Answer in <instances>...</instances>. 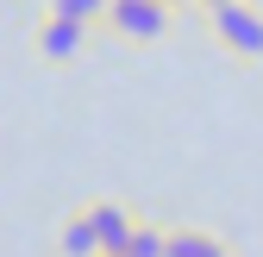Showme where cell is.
Listing matches in <instances>:
<instances>
[{
  "instance_id": "1",
  "label": "cell",
  "mask_w": 263,
  "mask_h": 257,
  "mask_svg": "<svg viewBox=\"0 0 263 257\" xmlns=\"http://www.w3.org/2000/svg\"><path fill=\"white\" fill-rule=\"evenodd\" d=\"M213 31L226 50L238 57H263V13L245 7V0H226V7H213Z\"/></svg>"
},
{
  "instance_id": "2",
  "label": "cell",
  "mask_w": 263,
  "mask_h": 257,
  "mask_svg": "<svg viewBox=\"0 0 263 257\" xmlns=\"http://www.w3.org/2000/svg\"><path fill=\"white\" fill-rule=\"evenodd\" d=\"M107 19H113L119 38L151 44V38H163V25H170V7H163V0H107Z\"/></svg>"
},
{
  "instance_id": "3",
  "label": "cell",
  "mask_w": 263,
  "mask_h": 257,
  "mask_svg": "<svg viewBox=\"0 0 263 257\" xmlns=\"http://www.w3.org/2000/svg\"><path fill=\"white\" fill-rule=\"evenodd\" d=\"M88 219H94V245H101V257L125 251V245H132V226H138V219H132L119 201H94V207H88Z\"/></svg>"
},
{
  "instance_id": "4",
  "label": "cell",
  "mask_w": 263,
  "mask_h": 257,
  "mask_svg": "<svg viewBox=\"0 0 263 257\" xmlns=\"http://www.w3.org/2000/svg\"><path fill=\"white\" fill-rule=\"evenodd\" d=\"M82 38H88V25L57 19V13H50V19L38 25V57H44V63H69V57L82 50Z\"/></svg>"
},
{
  "instance_id": "5",
  "label": "cell",
  "mask_w": 263,
  "mask_h": 257,
  "mask_svg": "<svg viewBox=\"0 0 263 257\" xmlns=\"http://www.w3.org/2000/svg\"><path fill=\"white\" fill-rule=\"evenodd\" d=\"M57 251H63V257H101V245H94V219H88V207L63 219V232H57Z\"/></svg>"
},
{
  "instance_id": "6",
  "label": "cell",
  "mask_w": 263,
  "mask_h": 257,
  "mask_svg": "<svg viewBox=\"0 0 263 257\" xmlns=\"http://www.w3.org/2000/svg\"><path fill=\"white\" fill-rule=\"evenodd\" d=\"M163 257H226V245L213 238V232H170V238H163Z\"/></svg>"
},
{
  "instance_id": "7",
  "label": "cell",
  "mask_w": 263,
  "mask_h": 257,
  "mask_svg": "<svg viewBox=\"0 0 263 257\" xmlns=\"http://www.w3.org/2000/svg\"><path fill=\"white\" fill-rule=\"evenodd\" d=\"M50 13L76 19V25H94V19H107V0H50Z\"/></svg>"
},
{
  "instance_id": "8",
  "label": "cell",
  "mask_w": 263,
  "mask_h": 257,
  "mask_svg": "<svg viewBox=\"0 0 263 257\" xmlns=\"http://www.w3.org/2000/svg\"><path fill=\"white\" fill-rule=\"evenodd\" d=\"M163 238H170V232H157V226H144V219H138V226H132L125 257H163Z\"/></svg>"
},
{
  "instance_id": "9",
  "label": "cell",
  "mask_w": 263,
  "mask_h": 257,
  "mask_svg": "<svg viewBox=\"0 0 263 257\" xmlns=\"http://www.w3.org/2000/svg\"><path fill=\"white\" fill-rule=\"evenodd\" d=\"M207 7H226V0H207Z\"/></svg>"
},
{
  "instance_id": "10",
  "label": "cell",
  "mask_w": 263,
  "mask_h": 257,
  "mask_svg": "<svg viewBox=\"0 0 263 257\" xmlns=\"http://www.w3.org/2000/svg\"><path fill=\"white\" fill-rule=\"evenodd\" d=\"M113 257H125V251H113Z\"/></svg>"
}]
</instances>
